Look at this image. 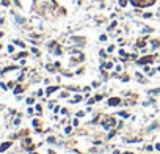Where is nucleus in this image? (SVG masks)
Returning <instances> with one entry per match:
<instances>
[{"label": "nucleus", "mask_w": 160, "mask_h": 154, "mask_svg": "<svg viewBox=\"0 0 160 154\" xmlns=\"http://www.w3.org/2000/svg\"><path fill=\"white\" fill-rule=\"evenodd\" d=\"M10 145H11L10 142H6V143H3V145H2V146H0V151H5V149H8V148H10Z\"/></svg>", "instance_id": "nucleus-1"}, {"label": "nucleus", "mask_w": 160, "mask_h": 154, "mask_svg": "<svg viewBox=\"0 0 160 154\" xmlns=\"http://www.w3.org/2000/svg\"><path fill=\"white\" fill-rule=\"evenodd\" d=\"M126 3H127V2H126V0H121V2H119V5H121V6H124V5H126Z\"/></svg>", "instance_id": "nucleus-2"}]
</instances>
